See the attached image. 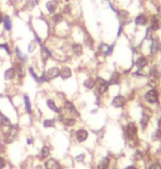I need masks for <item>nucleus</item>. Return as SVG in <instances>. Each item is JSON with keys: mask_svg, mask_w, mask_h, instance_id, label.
Instances as JSON below:
<instances>
[{"mask_svg": "<svg viewBox=\"0 0 161 169\" xmlns=\"http://www.w3.org/2000/svg\"><path fill=\"white\" fill-rule=\"evenodd\" d=\"M151 140H152V142H159V140H161V129L160 128H157V129L152 133V135H151Z\"/></svg>", "mask_w": 161, "mask_h": 169, "instance_id": "nucleus-33", "label": "nucleus"}, {"mask_svg": "<svg viewBox=\"0 0 161 169\" xmlns=\"http://www.w3.org/2000/svg\"><path fill=\"white\" fill-rule=\"evenodd\" d=\"M84 160H85V154L84 153H82V154L75 157V161H77V163H83Z\"/></svg>", "mask_w": 161, "mask_h": 169, "instance_id": "nucleus-38", "label": "nucleus"}, {"mask_svg": "<svg viewBox=\"0 0 161 169\" xmlns=\"http://www.w3.org/2000/svg\"><path fill=\"white\" fill-rule=\"evenodd\" d=\"M50 154H51V149H50L49 146H43L40 151V159H42V160L46 159L50 156Z\"/></svg>", "mask_w": 161, "mask_h": 169, "instance_id": "nucleus-30", "label": "nucleus"}, {"mask_svg": "<svg viewBox=\"0 0 161 169\" xmlns=\"http://www.w3.org/2000/svg\"><path fill=\"white\" fill-rule=\"evenodd\" d=\"M43 2V13L45 17H50L51 14L60 11L61 1L60 0H44Z\"/></svg>", "mask_w": 161, "mask_h": 169, "instance_id": "nucleus-7", "label": "nucleus"}, {"mask_svg": "<svg viewBox=\"0 0 161 169\" xmlns=\"http://www.w3.org/2000/svg\"><path fill=\"white\" fill-rule=\"evenodd\" d=\"M48 20H49L50 25H51L52 29H53L55 25H60V23H62L63 21H65L66 18L64 17V14H63L61 11H57V12L53 13V14H51L50 17H48Z\"/></svg>", "mask_w": 161, "mask_h": 169, "instance_id": "nucleus-16", "label": "nucleus"}, {"mask_svg": "<svg viewBox=\"0 0 161 169\" xmlns=\"http://www.w3.org/2000/svg\"><path fill=\"white\" fill-rule=\"evenodd\" d=\"M16 70H14V68H9V69H7L6 71H5V80H7V81H11V80H13L14 77H16Z\"/></svg>", "mask_w": 161, "mask_h": 169, "instance_id": "nucleus-28", "label": "nucleus"}, {"mask_svg": "<svg viewBox=\"0 0 161 169\" xmlns=\"http://www.w3.org/2000/svg\"><path fill=\"white\" fill-rule=\"evenodd\" d=\"M28 72H29V74L31 75V77L34 80L35 82H38V83H40V75L37 73V71L33 69L32 66H30L29 69H28Z\"/></svg>", "mask_w": 161, "mask_h": 169, "instance_id": "nucleus-32", "label": "nucleus"}, {"mask_svg": "<svg viewBox=\"0 0 161 169\" xmlns=\"http://www.w3.org/2000/svg\"><path fill=\"white\" fill-rule=\"evenodd\" d=\"M158 128L161 129V115L159 116V119H158Z\"/></svg>", "mask_w": 161, "mask_h": 169, "instance_id": "nucleus-42", "label": "nucleus"}, {"mask_svg": "<svg viewBox=\"0 0 161 169\" xmlns=\"http://www.w3.org/2000/svg\"><path fill=\"white\" fill-rule=\"evenodd\" d=\"M14 70H16V74L19 79H23L25 76V63H21L17 61L14 63Z\"/></svg>", "mask_w": 161, "mask_h": 169, "instance_id": "nucleus-21", "label": "nucleus"}, {"mask_svg": "<svg viewBox=\"0 0 161 169\" xmlns=\"http://www.w3.org/2000/svg\"><path fill=\"white\" fill-rule=\"evenodd\" d=\"M151 60L147 55L143 54L141 52L136 50V52L132 54V64L136 70H149Z\"/></svg>", "mask_w": 161, "mask_h": 169, "instance_id": "nucleus-5", "label": "nucleus"}, {"mask_svg": "<svg viewBox=\"0 0 161 169\" xmlns=\"http://www.w3.org/2000/svg\"><path fill=\"white\" fill-rule=\"evenodd\" d=\"M82 43H83L84 48H85L86 50H88V51L94 50V51H95L96 41H95V39L92 37V34L87 31V30H85V29H83V38H82Z\"/></svg>", "mask_w": 161, "mask_h": 169, "instance_id": "nucleus-10", "label": "nucleus"}, {"mask_svg": "<svg viewBox=\"0 0 161 169\" xmlns=\"http://www.w3.org/2000/svg\"><path fill=\"white\" fill-rule=\"evenodd\" d=\"M62 123L64 126H68V127H72L74 126L77 120H76V117H72V116H64L62 119Z\"/></svg>", "mask_w": 161, "mask_h": 169, "instance_id": "nucleus-26", "label": "nucleus"}, {"mask_svg": "<svg viewBox=\"0 0 161 169\" xmlns=\"http://www.w3.org/2000/svg\"><path fill=\"white\" fill-rule=\"evenodd\" d=\"M158 56L161 59V43H160V48H159V54H158Z\"/></svg>", "mask_w": 161, "mask_h": 169, "instance_id": "nucleus-45", "label": "nucleus"}, {"mask_svg": "<svg viewBox=\"0 0 161 169\" xmlns=\"http://www.w3.org/2000/svg\"><path fill=\"white\" fill-rule=\"evenodd\" d=\"M23 102H25V108L28 114H31L32 112V105H31V101H30V97L25 94L23 95Z\"/></svg>", "mask_w": 161, "mask_h": 169, "instance_id": "nucleus-29", "label": "nucleus"}, {"mask_svg": "<svg viewBox=\"0 0 161 169\" xmlns=\"http://www.w3.org/2000/svg\"><path fill=\"white\" fill-rule=\"evenodd\" d=\"M148 169H161V164L155 161V163L150 164V166L148 167Z\"/></svg>", "mask_w": 161, "mask_h": 169, "instance_id": "nucleus-39", "label": "nucleus"}, {"mask_svg": "<svg viewBox=\"0 0 161 169\" xmlns=\"http://www.w3.org/2000/svg\"><path fill=\"white\" fill-rule=\"evenodd\" d=\"M82 86L87 91H94V88L96 86V76L87 75L86 77L82 81Z\"/></svg>", "mask_w": 161, "mask_h": 169, "instance_id": "nucleus-18", "label": "nucleus"}, {"mask_svg": "<svg viewBox=\"0 0 161 169\" xmlns=\"http://www.w3.org/2000/svg\"><path fill=\"white\" fill-rule=\"evenodd\" d=\"M2 23H3V28L7 32H10L11 29H12V21H11V18L6 14L3 16V20H2Z\"/></svg>", "mask_w": 161, "mask_h": 169, "instance_id": "nucleus-27", "label": "nucleus"}, {"mask_svg": "<svg viewBox=\"0 0 161 169\" xmlns=\"http://www.w3.org/2000/svg\"><path fill=\"white\" fill-rule=\"evenodd\" d=\"M2 20H3V14H2L1 11H0V25L2 23Z\"/></svg>", "mask_w": 161, "mask_h": 169, "instance_id": "nucleus-43", "label": "nucleus"}, {"mask_svg": "<svg viewBox=\"0 0 161 169\" xmlns=\"http://www.w3.org/2000/svg\"><path fill=\"white\" fill-rule=\"evenodd\" d=\"M149 18H150V14L145 10H141L139 12H137L132 19H131V23L135 27L137 31H143L145 30L149 23Z\"/></svg>", "mask_w": 161, "mask_h": 169, "instance_id": "nucleus-2", "label": "nucleus"}, {"mask_svg": "<svg viewBox=\"0 0 161 169\" xmlns=\"http://www.w3.org/2000/svg\"><path fill=\"white\" fill-rule=\"evenodd\" d=\"M66 48H68V54L73 57H76V59H80L84 55L85 53V48L82 42H78V41H74V40H68L66 41Z\"/></svg>", "mask_w": 161, "mask_h": 169, "instance_id": "nucleus-6", "label": "nucleus"}, {"mask_svg": "<svg viewBox=\"0 0 161 169\" xmlns=\"http://www.w3.org/2000/svg\"><path fill=\"white\" fill-rule=\"evenodd\" d=\"M46 106L49 109H51L52 112L56 113V114H59V115H62V109L60 108V107L56 105V102L53 99H46Z\"/></svg>", "mask_w": 161, "mask_h": 169, "instance_id": "nucleus-22", "label": "nucleus"}, {"mask_svg": "<svg viewBox=\"0 0 161 169\" xmlns=\"http://www.w3.org/2000/svg\"><path fill=\"white\" fill-rule=\"evenodd\" d=\"M115 47L116 44L109 43V42H105V41H100L98 43H96L95 47V52L96 54L103 59H107V57H111L115 52Z\"/></svg>", "mask_w": 161, "mask_h": 169, "instance_id": "nucleus-4", "label": "nucleus"}, {"mask_svg": "<svg viewBox=\"0 0 161 169\" xmlns=\"http://www.w3.org/2000/svg\"><path fill=\"white\" fill-rule=\"evenodd\" d=\"M148 28L153 32V33L158 34V33L161 31V17L160 16H158V14H156V13L150 14Z\"/></svg>", "mask_w": 161, "mask_h": 169, "instance_id": "nucleus-11", "label": "nucleus"}, {"mask_svg": "<svg viewBox=\"0 0 161 169\" xmlns=\"http://www.w3.org/2000/svg\"><path fill=\"white\" fill-rule=\"evenodd\" d=\"M109 166H111V158L103 157L97 165V169H109Z\"/></svg>", "mask_w": 161, "mask_h": 169, "instance_id": "nucleus-25", "label": "nucleus"}, {"mask_svg": "<svg viewBox=\"0 0 161 169\" xmlns=\"http://www.w3.org/2000/svg\"><path fill=\"white\" fill-rule=\"evenodd\" d=\"M60 72H61V66L57 65L56 61H54L53 65H50L49 68L44 70L40 75V83H46L56 80L57 77H60Z\"/></svg>", "mask_w": 161, "mask_h": 169, "instance_id": "nucleus-1", "label": "nucleus"}, {"mask_svg": "<svg viewBox=\"0 0 161 169\" xmlns=\"http://www.w3.org/2000/svg\"><path fill=\"white\" fill-rule=\"evenodd\" d=\"M143 100L150 106H158L160 104V92L157 88L150 86L143 94Z\"/></svg>", "mask_w": 161, "mask_h": 169, "instance_id": "nucleus-3", "label": "nucleus"}, {"mask_svg": "<svg viewBox=\"0 0 161 169\" xmlns=\"http://www.w3.org/2000/svg\"><path fill=\"white\" fill-rule=\"evenodd\" d=\"M43 126L45 128L54 127V126H55V120H54V119H45L43 122Z\"/></svg>", "mask_w": 161, "mask_h": 169, "instance_id": "nucleus-37", "label": "nucleus"}, {"mask_svg": "<svg viewBox=\"0 0 161 169\" xmlns=\"http://www.w3.org/2000/svg\"><path fill=\"white\" fill-rule=\"evenodd\" d=\"M0 49H2V50L6 51V53L9 56L12 54V52H11V49H10V45H9L8 43H1V44H0Z\"/></svg>", "mask_w": 161, "mask_h": 169, "instance_id": "nucleus-36", "label": "nucleus"}, {"mask_svg": "<svg viewBox=\"0 0 161 169\" xmlns=\"http://www.w3.org/2000/svg\"><path fill=\"white\" fill-rule=\"evenodd\" d=\"M0 125L2 126H11L10 124V119L6 117L5 115H2L1 113H0Z\"/></svg>", "mask_w": 161, "mask_h": 169, "instance_id": "nucleus-34", "label": "nucleus"}, {"mask_svg": "<svg viewBox=\"0 0 161 169\" xmlns=\"http://www.w3.org/2000/svg\"><path fill=\"white\" fill-rule=\"evenodd\" d=\"M61 109L68 114V116H72V117H78L80 116V112L77 111V108L75 106V104L70 100H64L63 102V106Z\"/></svg>", "mask_w": 161, "mask_h": 169, "instance_id": "nucleus-12", "label": "nucleus"}, {"mask_svg": "<svg viewBox=\"0 0 161 169\" xmlns=\"http://www.w3.org/2000/svg\"><path fill=\"white\" fill-rule=\"evenodd\" d=\"M88 138V131L85 128H80L75 131V139L77 143H84Z\"/></svg>", "mask_w": 161, "mask_h": 169, "instance_id": "nucleus-19", "label": "nucleus"}, {"mask_svg": "<svg viewBox=\"0 0 161 169\" xmlns=\"http://www.w3.org/2000/svg\"><path fill=\"white\" fill-rule=\"evenodd\" d=\"M45 169H62V165L54 158H50L44 164Z\"/></svg>", "mask_w": 161, "mask_h": 169, "instance_id": "nucleus-23", "label": "nucleus"}, {"mask_svg": "<svg viewBox=\"0 0 161 169\" xmlns=\"http://www.w3.org/2000/svg\"><path fill=\"white\" fill-rule=\"evenodd\" d=\"M40 59H41V61H42V63H43V65L48 62V61L52 60V59H54V52H53V49H52L46 42L40 45Z\"/></svg>", "mask_w": 161, "mask_h": 169, "instance_id": "nucleus-9", "label": "nucleus"}, {"mask_svg": "<svg viewBox=\"0 0 161 169\" xmlns=\"http://www.w3.org/2000/svg\"><path fill=\"white\" fill-rule=\"evenodd\" d=\"M125 137L128 142H135L137 139V134H138V127L135 122H128L124 128Z\"/></svg>", "mask_w": 161, "mask_h": 169, "instance_id": "nucleus-8", "label": "nucleus"}, {"mask_svg": "<svg viewBox=\"0 0 161 169\" xmlns=\"http://www.w3.org/2000/svg\"><path fill=\"white\" fill-rule=\"evenodd\" d=\"M73 77V69L68 65V64H63L61 65V72H60V79L62 81H68Z\"/></svg>", "mask_w": 161, "mask_h": 169, "instance_id": "nucleus-17", "label": "nucleus"}, {"mask_svg": "<svg viewBox=\"0 0 161 169\" xmlns=\"http://www.w3.org/2000/svg\"><path fill=\"white\" fill-rule=\"evenodd\" d=\"M109 88H114V86H118L120 85V83L123 81V74L119 71H113L109 74V77L107 79Z\"/></svg>", "mask_w": 161, "mask_h": 169, "instance_id": "nucleus-14", "label": "nucleus"}, {"mask_svg": "<svg viewBox=\"0 0 161 169\" xmlns=\"http://www.w3.org/2000/svg\"><path fill=\"white\" fill-rule=\"evenodd\" d=\"M150 118H151V111L148 107H145L143 112L141 113V116H140V120H139V125H140L143 131H145L148 127Z\"/></svg>", "mask_w": 161, "mask_h": 169, "instance_id": "nucleus-15", "label": "nucleus"}, {"mask_svg": "<svg viewBox=\"0 0 161 169\" xmlns=\"http://www.w3.org/2000/svg\"><path fill=\"white\" fill-rule=\"evenodd\" d=\"M60 1H61V0H60Z\"/></svg>", "mask_w": 161, "mask_h": 169, "instance_id": "nucleus-46", "label": "nucleus"}, {"mask_svg": "<svg viewBox=\"0 0 161 169\" xmlns=\"http://www.w3.org/2000/svg\"><path fill=\"white\" fill-rule=\"evenodd\" d=\"M6 167V160L3 157H0V169H3Z\"/></svg>", "mask_w": 161, "mask_h": 169, "instance_id": "nucleus-40", "label": "nucleus"}, {"mask_svg": "<svg viewBox=\"0 0 161 169\" xmlns=\"http://www.w3.org/2000/svg\"><path fill=\"white\" fill-rule=\"evenodd\" d=\"M38 48H39V44H38L37 41L33 39V40H31V41L29 42V44H28V53H30V54L34 53V52L38 50Z\"/></svg>", "mask_w": 161, "mask_h": 169, "instance_id": "nucleus-31", "label": "nucleus"}, {"mask_svg": "<svg viewBox=\"0 0 161 169\" xmlns=\"http://www.w3.org/2000/svg\"><path fill=\"white\" fill-rule=\"evenodd\" d=\"M14 53H16V56H17V61H19V62H21V63L28 62V60H29L28 55L21 51V49L19 48L18 45L14 47Z\"/></svg>", "mask_w": 161, "mask_h": 169, "instance_id": "nucleus-24", "label": "nucleus"}, {"mask_svg": "<svg viewBox=\"0 0 161 169\" xmlns=\"http://www.w3.org/2000/svg\"><path fill=\"white\" fill-rule=\"evenodd\" d=\"M124 169H138L136 166H132V165H130V166H127V167H125Z\"/></svg>", "mask_w": 161, "mask_h": 169, "instance_id": "nucleus-41", "label": "nucleus"}, {"mask_svg": "<svg viewBox=\"0 0 161 169\" xmlns=\"http://www.w3.org/2000/svg\"><path fill=\"white\" fill-rule=\"evenodd\" d=\"M29 145H31L32 143H33V140H32V138H28V142H27Z\"/></svg>", "mask_w": 161, "mask_h": 169, "instance_id": "nucleus-44", "label": "nucleus"}, {"mask_svg": "<svg viewBox=\"0 0 161 169\" xmlns=\"http://www.w3.org/2000/svg\"><path fill=\"white\" fill-rule=\"evenodd\" d=\"M116 5L118 6V8H126L129 3L126 2V0H113ZM127 1H130V0H127Z\"/></svg>", "mask_w": 161, "mask_h": 169, "instance_id": "nucleus-35", "label": "nucleus"}, {"mask_svg": "<svg viewBox=\"0 0 161 169\" xmlns=\"http://www.w3.org/2000/svg\"><path fill=\"white\" fill-rule=\"evenodd\" d=\"M127 104V97L125 96L124 94H116L114 95V97L112 99L111 102V106L113 108H116V109H120V108H124Z\"/></svg>", "mask_w": 161, "mask_h": 169, "instance_id": "nucleus-13", "label": "nucleus"}, {"mask_svg": "<svg viewBox=\"0 0 161 169\" xmlns=\"http://www.w3.org/2000/svg\"><path fill=\"white\" fill-rule=\"evenodd\" d=\"M17 135H18V127L16 125L10 126V128H9V131L6 135V142L7 143H12L17 138Z\"/></svg>", "mask_w": 161, "mask_h": 169, "instance_id": "nucleus-20", "label": "nucleus"}]
</instances>
